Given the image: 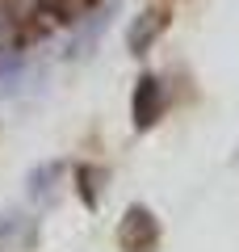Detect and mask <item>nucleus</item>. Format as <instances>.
Wrapping results in <instances>:
<instances>
[{
    "label": "nucleus",
    "instance_id": "f257e3e1",
    "mask_svg": "<svg viewBox=\"0 0 239 252\" xmlns=\"http://www.w3.org/2000/svg\"><path fill=\"white\" fill-rule=\"evenodd\" d=\"M118 248L122 252H155L159 248V223L147 206H130L118 223Z\"/></svg>",
    "mask_w": 239,
    "mask_h": 252
},
{
    "label": "nucleus",
    "instance_id": "f03ea898",
    "mask_svg": "<svg viewBox=\"0 0 239 252\" xmlns=\"http://www.w3.org/2000/svg\"><path fill=\"white\" fill-rule=\"evenodd\" d=\"M164 105H168V97H164V80L151 72L139 76V84H134V97H130V114H134V130H147V126L159 122V114H164Z\"/></svg>",
    "mask_w": 239,
    "mask_h": 252
},
{
    "label": "nucleus",
    "instance_id": "7ed1b4c3",
    "mask_svg": "<svg viewBox=\"0 0 239 252\" xmlns=\"http://www.w3.org/2000/svg\"><path fill=\"white\" fill-rule=\"evenodd\" d=\"M34 235L38 231L30 215H0V252H30Z\"/></svg>",
    "mask_w": 239,
    "mask_h": 252
},
{
    "label": "nucleus",
    "instance_id": "20e7f679",
    "mask_svg": "<svg viewBox=\"0 0 239 252\" xmlns=\"http://www.w3.org/2000/svg\"><path fill=\"white\" fill-rule=\"evenodd\" d=\"M164 26H168V17L159 9H147L139 21L130 26V34H126V46H130V55H147L151 46H155V38L164 34Z\"/></svg>",
    "mask_w": 239,
    "mask_h": 252
},
{
    "label": "nucleus",
    "instance_id": "39448f33",
    "mask_svg": "<svg viewBox=\"0 0 239 252\" xmlns=\"http://www.w3.org/2000/svg\"><path fill=\"white\" fill-rule=\"evenodd\" d=\"M105 21H109V9H89L84 17H80V30H76V38H71L67 51H71V55H89L92 46H97V38H101V30H105Z\"/></svg>",
    "mask_w": 239,
    "mask_h": 252
},
{
    "label": "nucleus",
    "instance_id": "423d86ee",
    "mask_svg": "<svg viewBox=\"0 0 239 252\" xmlns=\"http://www.w3.org/2000/svg\"><path fill=\"white\" fill-rule=\"evenodd\" d=\"M17 46H21V38H17V21H13L9 4L0 0V67L17 63Z\"/></svg>",
    "mask_w": 239,
    "mask_h": 252
},
{
    "label": "nucleus",
    "instance_id": "0eeeda50",
    "mask_svg": "<svg viewBox=\"0 0 239 252\" xmlns=\"http://www.w3.org/2000/svg\"><path fill=\"white\" fill-rule=\"evenodd\" d=\"M59 177H63V164H59V160L34 168V177H30V193H34L38 202H42V198H55V181H59Z\"/></svg>",
    "mask_w": 239,
    "mask_h": 252
},
{
    "label": "nucleus",
    "instance_id": "6e6552de",
    "mask_svg": "<svg viewBox=\"0 0 239 252\" xmlns=\"http://www.w3.org/2000/svg\"><path fill=\"white\" fill-rule=\"evenodd\" d=\"M76 185H80V193H84V206L89 210H97V168H89V164H80L76 168Z\"/></svg>",
    "mask_w": 239,
    "mask_h": 252
}]
</instances>
